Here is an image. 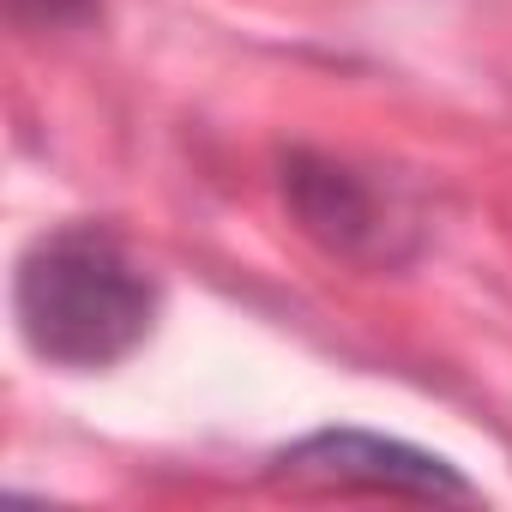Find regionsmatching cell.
I'll return each mask as SVG.
<instances>
[{"label":"cell","instance_id":"1","mask_svg":"<svg viewBox=\"0 0 512 512\" xmlns=\"http://www.w3.org/2000/svg\"><path fill=\"white\" fill-rule=\"evenodd\" d=\"M13 314L31 356L97 374L127 362L157 326V278L103 223H61L25 247L13 272Z\"/></svg>","mask_w":512,"mask_h":512},{"label":"cell","instance_id":"2","mask_svg":"<svg viewBox=\"0 0 512 512\" xmlns=\"http://www.w3.org/2000/svg\"><path fill=\"white\" fill-rule=\"evenodd\" d=\"M278 193L296 229L344 266L392 272L416 260V247H422V217L410 193L362 163H344L326 151H290L278 163Z\"/></svg>","mask_w":512,"mask_h":512},{"label":"cell","instance_id":"3","mask_svg":"<svg viewBox=\"0 0 512 512\" xmlns=\"http://www.w3.org/2000/svg\"><path fill=\"white\" fill-rule=\"evenodd\" d=\"M272 488L296 494H386V500H476L458 464L374 428H314L272 452Z\"/></svg>","mask_w":512,"mask_h":512}]
</instances>
